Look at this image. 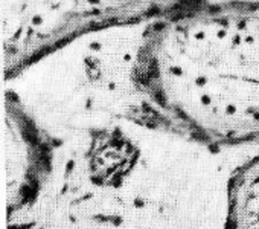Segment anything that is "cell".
Returning <instances> with one entry per match:
<instances>
[{
  "label": "cell",
  "instance_id": "cell-1",
  "mask_svg": "<svg viewBox=\"0 0 259 229\" xmlns=\"http://www.w3.org/2000/svg\"><path fill=\"white\" fill-rule=\"evenodd\" d=\"M133 78L168 127L210 144L259 142V0L204 2L153 23Z\"/></svg>",
  "mask_w": 259,
  "mask_h": 229
},
{
  "label": "cell",
  "instance_id": "cell-2",
  "mask_svg": "<svg viewBox=\"0 0 259 229\" xmlns=\"http://www.w3.org/2000/svg\"><path fill=\"white\" fill-rule=\"evenodd\" d=\"M206 0H2L5 78L73 40L104 29L160 22Z\"/></svg>",
  "mask_w": 259,
  "mask_h": 229
}]
</instances>
